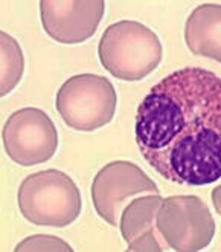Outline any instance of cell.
<instances>
[{
    "label": "cell",
    "mask_w": 221,
    "mask_h": 252,
    "mask_svg": "<svg viewBox=\"0 0 221 252\" xmlns=\"http://www.w3.org/2000/svg\"><path fill=\"white\" fill-rule=\"evenodd\" d=\"M185 41L193 54L221 63V5L203 3L191 12Z\"/></svg>",
    "instance_id": "cell-10"
},
{
    "label": "cell",
    "mask_w": 221,
    "mask_h": 252,
    "mask_svg": "<svg viewBox=\"0 0 221 252\" xmlns=\"http://www.w3.org/2000/svg\"><path fill=\"white\" fill-rule=\"evenodd\" d=\"M99 62L117 80L140 81L157 69L164 48L151 28L122 20L110 25L98 44Z\"/></svg>",
    "instance_id": "cell-2"
},
{
    "label": "cell",
    "mask_w": 221,
    "mask_h": 252,
    "mask_svg": "<svg viewBox=\"0 0 221 252\" xmlns=\"http://www.w3.org/2000/svg\"><path fill=\"white\" fill-rule=\"evenodd\" d=\"M3 147L14 164L34 167L54 158L58 148V131L46 112L37 107L20 109L5 123Z\"/></svg>",
    "instance_id": "cell-6"
},
{
    "label": "cell",
    "mask_w": 221,
    "mask_h": 252,
    "mask_svg": "<svg viewBox=\"0 0 221 252\" xmlns=\"http://www.w3.org/2000/svg\"><path fill=\"white\" fill-rule=\"evenodd\" d=\"M212 202H214V206H215V211L221 217V185L214 188V191H212Z\"/></svg>",
    "instance_id": "cell-13"
},
{
    "label": "cell",
    "mask_w": 221,
    "mask_h": 252,
    "mask_svg": "<svg viewBox=\"0 0 221 252\" xmlns=\"http://www.w3.org/2000/svg\"><path fill=\"white\" fill-rule=\"evenodd\" d=\"M157 229L168 248L179 252H198L212 243L215 220L209 206L200 197L171 196L160 205Z\"/></svg>",
    "instance_id": "cell-5"
},
{
    "label": "cell",
    "mask_w": 221,
    "mask_h": 252,
    "mask_svg": "<svg viewBox=\"0 0 221 252\" xmlns=\"http://www.w3.org/2000/svg\"><path fill=\"white\" fill-rule=\"evenodd\" d=\"M116 102V91L109 78L81 73L70 77L58 89L55 107L67 127L95 131L111 123Z\"/></svg>",
    "instance_id": "cell-4"
},
{
    "label": "cell",
    "mask_w": 221,
    "mask_h": 252,
    "mask_svg": "<svg viewBox=\"0 0 221 252\" xmlns=\"http://www.w3.org/2000/svg\"><path fill=\"white\" fill-rule=\"evenodd\" d=\"M106 11L104 0H41V23L52 40L78 44L96 34Z\"/></svg>",
    "instance_id": "cell-8"
},
{
    "label": "cell",
    "mask_w": 221,
    "mask_h": 252,
    "mask_svg": "<svg viewBox=\"0 0 221 252\" xmlns=\"http://www.w3.org/2000/svg\"><path fill=\"white\" fill-rule=\"evenodd\" d=\"M136 142L164 179L191 187L221 179V78L201 67L172 72L138 107Z\"/></svg>",
    "instance_id": "cell-1"
},
{
    "label": "cell",
    "mask_w": 221,
    "mask_h": 252,
    "mask_svg": "<svg viewBox=\"0 0 221 252\" xmlns=\"http://www.w3.org/2000/svg\"><path fill=\"white\" fill-rule=\"evenodd\" d=\"M2 78H0V94L6 96L20 83L25 72V57L20 44L9 34L2 32Z\"/></svg>",
    "instance_id": "cell-11"
},
{
    "label": "cell",
    "mask_w": 221,
    "mask_h": 252,
    "mask_svg": "<svg viewBox=\"0 0 221 252\" xmlns=\"http://www.w3.org/2000/svg\"><path fill=\"white\" fill-rule=\"evenodd\" d=\"M159 194V188L145 171L130 160H113L102 167L92 184L95 211L111 226H117L122 211L133 197Z\"/></svg>",
    "instance_id": "cell-7"
},
{
    "label": "cell",
    "mask_w": 221,
    "mask_h": 252,
    "mask_svg": "<svg viewBox=\"0 0 221 252\" xmlns=\"http://www.w3.org/2000/svg\"><path fill=\"white\" fill-rule=\"evenodd\" d=\"M22 216L37 226L66 228L81 214V192L72 177L60 170L29 174L19 188Z\"/></svg>",
    "instance_id": "cell-3"
},
{
    "label": "cell",
    "mask_w": 221,
    "mask_h": 252,
    "mask_svg": "<svg viewBox=\"0 0 221 252\" xmlns=\"http://www.w3.org/2000/svg\"><path fill=\"white\" fill-rule=\"evenodd\" d=\"M164 202L159 194L131 200L121 216V234L128 251H166L168 245L157 229V213Z\"/></svg>",
    "instance_id": "cell-9"
},
{
    "label": "cell",
    "mask_w": 221,
    "mask_h": 252,
    "mask_svg": "<svg viewBox=\"0 0 221 252\" xmlns=\"http://www.w3.org/2000/svg\"><path fill=\"white\" fill-rule=\"evenodd\" d=\"M23 251H66L70 252L72 248L67 245L64 240L58 239L55 235H46V234H40V235H31L20 242L16 248V252H23Z\"/></svg>",
    "instance_id": "cell-12"
}]
</instances>
